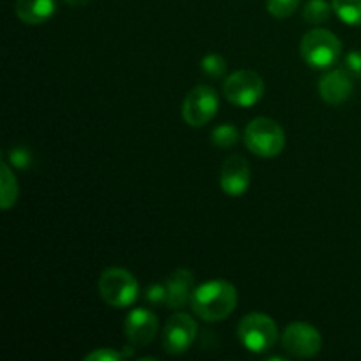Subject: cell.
Masks as SVG:
<instances>
[{
  "mask_svg": "<svg viewBox=\"0 0 361 361\" xmlns=\"http://www.w3.org/2000/svg\"><path fill=\"white\" fill-rule=\"evenodd\" d=\"M190 309L207 323H219L231 316L238 303V291L228 281H208L194 288Z\"/></svg>",
  "mask_w": 361,
  "mask_h": 361,
  "instance_id": "obj_1",
  "label": "cell"
},
{
  "mask_svg": "<svg viewBox=\"0 0 361 361\" xmlns=\"http://www.w3.org/2000/svg\"><path fill=\"white\" fill-rule=\"evenodd\" d=\"M245 147L254 155L263 159L277 157L286 147V133L275 120L268 116H257L250 120L243 130Z\"/></svg>",
  "mask_w": 361,
  "mask_h": 361,
  "instance_id": "obj_2",
  "label": "cell"
},
{
  "mask_svg": "<svg viewBox=\"0 0 361 361\" xmlns=\"http://www.w3.org/2000/svg\"><path fill=\"white\" fill-rule=\"evenodd\" d=\"M300 53L307 66L314 69H328L341 56L342 42L331 30L317 27L303 35L300 42Z\"/></svg>",
  "mask_w": 361,
  "mask_h": 361,
  "instance_id": "obj_3",
  "label": "cell"
},
{
  "mask_svg": "<svg viewBox=\"0 0 361 361\" xmlns=\"http://www.w3.org/2000/svg\"><path fill=\"white\" fill-rule=\"evenodd\" d=\"M97 289L106 305L113 309L130 307L140 296V286L136 277L126 268H108L101 274Z\"/></svg>",
  "mask_w": 361,
  "mask_h": 361,
  "instance_id": "obj_4",
  "label": "cell"
},
{
  "mask_svg": "<svg viewBox=\"0 0 361 361\" xmlns=\"http://www.w3.org/2000/svg\"><path fill=\"white\" fill-rule=\"evenodd\" d=\"M238 341L243 348L256 355L270 351L279 341V328L268 314L250 312L242 317L236 328Z\"/></svg>",
  "mask_w": 361,
  "mask_h": 361,
  "instance_id": "obj_5",
  "label": "cell"
},
{
  "mask_svg": "<svg viewBox=\"0 0 361 361\" xmlns=\"http://www.w3.org/2000/svg\"><path fill=\"white\" fill-rule=\"evenodd\" d=\"M224 97L240 108L257 104L264 95V81L256 71L240 69L229 74L222 85Z\"/></svg>",
  "mask_w": 361,
  "mask_h": 361,
  "instance_id": "obj_6",
  "label": "cell"
},
{
  "mask_svg": "<svg viewBox=\"0 0 361 361\" xmlns=\"http://www.w3.org/2000/svg\"><path fill=\"white\" fill-rule=\"evenodd\" d=\"M219 95L208 85H197L182 102V118L187 126L201 129L215 118L219 111Z\"/></svg>",
  "mask_w": 361,
  "mask_h": 361,
  "instance_id": "obj_7",
  "label": "cell"
},
{
  "mask_svg": "<svg viewBox=\"0 0 361 361\" xmlns=\"http://www.w3.org/2000/svg\"><path fill=\"white\" fill-rule=\"evenodd\" d=\"M282 348L291 358H314L323 349V337L316 326L296 321L289 324L282 334Z\"/></svg>",
  "mask_w": 361,
  "mask_h": 361,
  "instance_id": "obj_8",
  "label": "cell"
},
{
  "mask_svg": "<svg viewBox=\"0 0 361 361\" xmlns=\"http://www.w3.org/2000/svg\"><path fill=\"white\" fill-rule=\"evenodd\" d=\"M197 337V323L190 314L176 312L166 323L162 331V348L168 355H182Z\"/></svg>",
  "mask_w": 361,
  "mask_h": 361,
  "instance_id": "obj_9",
  "label": "cell"
},
{
  "mask_svg": "<svg viewBox=\"0 0 361 361\" xmlns=\"http://www.w3.org/2000/svg\"><path fill=\"white\" fill-rule=\"evenodd\" d=\"M221 189L231 197H240L249 190L252 182L250 164L242 155H229L221 168Z\"/></svg>",
  "mask_w": 361,
  "mask_h": 361,
  "instance_id": "obj_10",
  "label": "cell"
},
{
  "mask_svg": "<svg viewBox=\"0 0 361 361\" xmlns=\"http://www.w3.org/2000/svg\"><path fill=\"white\" fill-rule=\"evenodd\" d=\"M159 331V319L152 310L134 309L123 323V335L134 348H145L155 338Z\"/></svg>",
  "mask_w": 361,
  "mask_h": 361,
  "instance_id": "obj_11",
  "label": "cell"
},
{
  "mask_svg": "<svg viewBox=\"0 0 361 361\" xmlns=\"http://www.w3.org/2000/svg\"><path fill=\"white\" fill-rule=\"evenodd\" d=\"M353 76L345 69H334L324 74L319 81V95L324 102L338 106L348 101L353 94Z\"/></svg>",
  "mask_w": 361,
  "mask_h": 361,
  "instance_id": "obj_12",
  "label": "cell"
},
{
  "mask_svg": "<svg viewBox=\"0 0 361 361\" xmlns=\"http://www.w3.org/2000/svg\"><path fill=\"white\" fill-rule=\"evenodd\" d=\"M166 284V307L171 310H178L190 302V296L194 293V274L187 268H178L169 275Z\"/></svg>",
  "mask_w": 361,
  "mask_h": 361,
  "instance_id": "obj_13",
  "label": "cell"
},
{
  "mask_svg": "<svg viewBox=\"0 0 361 361\" xmlns=\"http://www.w3.org/2000/svg\"><path fill=\"white\" fill-rule=\"evenodd\" d=\"M14 11L25 25H42L55 14L56 0H16Z\"/></svg>",
  "mask_w": 361,
  "mask_h": 361,
  "instance_id": "obj_14",
  "label": "cell"
},
{
  "mask_svg": "<svg viewBox=\"0 0 361 361\" xmlns=\"http://www.w3.org/2000/svg\"><path fill=\"white\" fill-rule=\"evenodd\" d=\"M18 196H20V187L14 178L11 164L2 162L0 164V207H2V210H11L16 204Z\"/></svg>",
  "mask_w": 361,
  "mask_h": 361,
  "instance_id": "obj_15",
  "label": "cell"
},
{
  "mask_svg": "<svg viewBox=\"0 0 361 361\" xmlns=\"http://www.w3.org/2000/svg\"><path fill=\"white\" fill-rule=\"evenodd\" d=\"M335 14L351 27H361V0H331Z\"/></svg>",
  "mask_w": 361,
  "mask_h": 361,
  "instance_id": "obj_16",
  "label": "cell"
},
{
  "mask_svg": "<svg viewBox=\"0 0 361 361\" xmlns=\"http://www.w3.org/2000/svg\"><path fill=\"white\" fill-rule=\"evenodd\" d=\"M331 11L334 7L326 0H309L303 7V20L309 25H321L330 20Z\"/></svg>",
  "mask_w": 361,
  "mask_h": 361,
  "instance_id": "obj_17",
  "label": "cell"
},
{
  "mask_svg": "<svg viewBox=\"0 0 361 361\" xmlns=\"http://www.w3.org/2000/svg\"><path fill=\"white\" fill-rule=\"evenodd\" d=\"M210 140L215 147L231 148L238 143L240 133L235 126H231V123H222V126H217L212 130Z\"/></svg>",
  "mask_w": 361,
  "mask_h": 361,
  "instance_id": "obj_18",
  "label": "cell"
},
{
  "mask_svg": "<svg viewBox=\"0 0 361 361\" xmlns=\"http://www.w3.org/2000/svg\"><path fill=\"white\" fill-rule=\"evenodd\" d=\"M201 69H203V73L207 74V76L219 80V78H222L226 74L228 62H226L224 56L217 55V53H208V55L203 56V60H201Z\"/></svg>",
  "mask_w": 361,
  "mask_h": 361,
  "instance_id": "obj_19",
  "label": "cell"
},
{
  "mask_svg": "<svg viewBox=\"0 0 361 361\" xmlns=\"http://www.w3.org/2000/svg\"><path fill=\"white\" fill-rule=\"evenodd\" d=\"M300 2L302 0H267V9L268 13L274 18H289L296 13Z\"/></svg>",
  "mask_w": 361,
  "mask_h": 361,
  "instance_id": "obj_20",
  "label": "cell"
},
{
  "mask_svg": "<svg viewBox=\"0 0 361 361\" xmlns=\"http://www.w3.org/2000/svg\"><path fill=\"white\" fill-rule=\"evenodd\" d=\"M134 345H130L129 351H115V349H109V348H102V349H95V351L88 353L85 356V361H122L126 358H130L134 355Z\"/></svg>",
  "mask_w": 361,
  "mask_h": 361,
  "instance_id": "obj_21",
  "label": "cell"
},
{
  "mask_svg": "<svg viewBox=\"0 0 361 361\" xmlns=\"http://www.w3.org/2000/svg\"><path fill=\"white\" fill-rule=\"evenodd\" d=\"M7 159H9V164L13 166V168L21 169V171L30 168L32 162H34V155H32L30 148L27 147L11 148L9 154H7Z\"/></svg>",
  "mask_w": 361,
  "mask_h": 361,
  "instance_id": "obj_22",
  "label": "cell"
},
{
  "mask_svg": "<svg viewBox=\"0 0 361 361\" xmlns=\"http://www.w3.org/2000/svg\"><path fill=\"white\" fill-rule=\"evenodd\" d=\"M344 66H345V69L349 71V74L355 78V80H361V51L360 49H353V51H349L348 55H345Z\"/></svg>",
  "mask_w": 361,
  "mask_h": 361,
  "instance_id": "obj_23",
  "label": "cell"
},
{
  "mask_svg": "<svg viewBox=\"0 0 361 361\" xmlns=\"http://www.w3.org/2000/svg\"><path fill=\"white\" fill-rule=\"evenodd\" d=\"M166 284H152L150 288L145 291V298L148 303H154V305H166Z\"/></svg>",
  "mask_w": 361,
  "mask_h": 361,
  "instance_id": "obj_24",
  "label": "cell"
},
{
  "mask_svg": "<svg viewBox=\"0 0 361 361\" xmlns=\"http://www.w3.org/2000/svg\"><path fill=\"white\" fill-rule=\"evenodd\" d=\"M63 2L69 4V6H73V7H81V6H87L90 0H63Z\"/></svg>",
  "mask_w": 361,
  "mask_h": 361,
  "instance_id": "obj_25",
  "label": "cell"
}]
</instances>
